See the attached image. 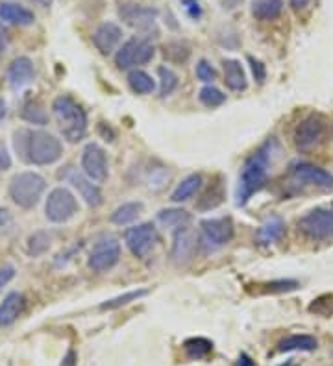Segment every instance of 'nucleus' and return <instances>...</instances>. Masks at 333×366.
Wrapping results in <instances>:
<instances>
[{
    "instance_id": "obj_1",
    "label": "nucleus",
    "mask_w": 333,
    "mask_h": 366,
    "mask_svg": "<svg viewBox=\"0 0 333 366\" xmlns=\"http://www.w3.org/2000/svg\"><path fill=\"white\" fill-rule=\"evenodd\" d=\"M13 147L17 156L28 165H54L63 156L62 141L45 130H17L13 133Z\"/></svg>"
},
{
    "instance_id": "obj_2",
    "label": "nucleus",
    "mask_w": 333,
    "mask_h": 366,
    "mask_svg": "<svg viewBox=\"0 0 333 366\" xmlns=\"http://www.w3.org/2000/svg\"><path fill=\"white\" fill-rule=\"evenodd\" d=\"M278 150H280V144H278L276 139L271 137L244 161L243 168H241V176H239L237 195H235L239 207L247 205L248 200L265 187L269 166H271L274 152H278Z\"/></svg>"
},
{
    "instance_id": "obj_3",
    "label": "nucleus",
    "mask_w": 333,
    "mask_h": 366,
    "mask_svg": "<svg viewBox=\"0 0 333 366\" xmlns=\"http://www.w3.org/2000/svg\"><path fill=\"white\" fill-rule=\"evenodd\" d=\"M52 113L60 124L63 139H67L69 143H80L86 137L87 113L72 96H56L52 102Z\"/></svg>"
},
{
    "instance_id": "obj_4",
    "label": "nucleus",
    "mask_w": 333,
    "mask_h": 366,
    "mask_svg": "<svg viewBox=\"0 0 333 366\" xmlns=\"http://www.w3.org/2000/svg\"><path fill=\"white\" fill-rule=\"evenodd\" d=\"M47 190V180L41 174L32 171L17 172L10 180V198L21 210H33L39 204V200Z\"/></svg>"
},
{
    "instance_id": "obj_5",
    "label": "nucleus",
    "mask_w": 333,
    "mask_h": 366,
    "mask_svg": "<svg viewBox=\"0 0 333 366\" xmlns=\"http://www.w3.org/2000/svg\"><path fill=\"white\" fill-rule=\"evenodd\" d=\"M235 235L232 217H217V219H205L200 222L198 248L202 253L211 256L222 250Z\"/></svg>"
},
{
    "instance_id": "obj_6",
    "label": "nucleus",
    "mask_w": 333,
    "mask_h": 366,
    "mask_svg": "<svg viewBox=\"0 0 333 366\" xmlns=\"http://www.w3.org/2000/svg\"><path fill=\"white\" fill-rule=\"evenodd\" d=\"M117 11H119L120 21L130 28L143 33H150L157 30V15H159V11L152 6L139 4V2H133V0H119Z\"/></svg>"
},
{
    "instance_id": "obj_7",
    "label": "nucleus",
    "mask_w": 333,
    "mask_h": 366,
    "mask_svg": "<svg viewBox=\"0 0 333 366\" xmlns=\"http://www.w3.org/2000/svg\"><path fill=\"white\" fill-rule=\"evenodd\" d=\"M154 54H156V47L148 38H130L123 47H119L117 54H115V65L120 71H128L133 67L147 65L148 62H152Z\"/></svg>"
},
{
    "instance_id": "obj_8",
    "label": "nucleus",
    "mask_w": 333,
    "mask_h": 366,
    "mask_svg": "<svg viewBox=\"0 0 333 366\" xmlns=\"http://www.w3.org/2000/svg\"><path fill=\"white\" fill-rule=\"evenodd\" d=\"M298 229L310 241H333V207H317L305 213L300 219Z\"/></svg>"
},
{
    "instance_id": "obj_9",
    "label": "nucleus",
    "mask_w": 333,
    "mask_h": 366,
    "mask_svg": "<svg viewBox=\"0 0 333 366\" xmlns=\"http://www.w3.org/2000/svg\"><path fill=\"white\" fill-rule=\"evenodd\" d=\"M326 119L320 113L307 115L302 122L295 128L293 141H295L296 150L300 152H310L313 148L319 147L326 137Z\"/></svg>"
},
{
    "instance_id": "obj_10",
    "label": "nucleus",
    "mask_w": 333,
    "mask_h": 366,
    "mask_svg": "<svg viewBox=\"0 0 333 366\" xmlns=\"http://www.w3.org/2000/svg\"><path fill=\"white\" fill-rule=\"evenodd\" d=\"M78 200L67 187H56L50 190V195L45 204V217L54 224H63L78 213Z\"/></svg>"
},
{
    "instance_id": "obj_11",
    "label": "nucleus",
    "mask_w": 333,
    "mask_h": 366,
    "mask_svg": "<svg viewBox=\"0 0 333 366\" xmlns=\"http://www.w3.org/2000/svg\"><path fill=\"white\" fill-rule=\"evenodd\" d=\"M57 178L67 181V183H71L89 207H98V205L104 204V195H102L98 183L91 181L84 172H80L78 168H74V166H65L63 171H60Z\"/></svg>"
},
{
    "instance_id": "obj_12",
    "label": "nucleus",
    "mask_w": 333,
    "mask_h": 366,
    "mask_svg": "<svg viewBox=\"0 0 333 366\" xmlns=\"http://www.w3.org/2000/svg\"><path fill=\"white\" fill-rule=\"evenodd\" d=\"M124 243H126L130 252L137 257V259H145L148 253L152 252V248L157 243L156 226L150 222H145L126 229V233H124Z\"/></svg>"
},
{
    "instance_id": "obj_13",
    "label": "nucleus",
    "mask_w": 333,
    "mask_h": 366,
    "mask_svg": "<svg viewBox=\"0 0 333 366\" xmlns=\"http://www.w3.org/2000/svg\"><path fill=\"white\" fill-rule=\"evenodd\" d=\"M81 172L95 183L108 180V156L98 143H87L81 150Z\"/></svg>"
},
{
    "instance_id": "obj_14",
    "label": "nucleus",
    "mask_w": 333,
    "mask_h": 366,
    "mask_svg": "<svg viewBox=\"0 0 333 366\" xmlns=\"http://www.w3.org/2000/svg\"><path fill=\"white\" fill-rule=\"evenodd\" d=\"M120 259V243L115 237H102L91 250L89 268L95 272L111 270Z\"/></svg>"
},
{
    "instance_id": "obj_15",
    "label": "nucleus",
    "mask_w": 333,
    "mask_h": 366,
    "mask_svg": "<svg viewBox=\"0 0 333 366\" xmlns=\"http://www.w3.org/2000/svg\"><path fill=\"white\" fill-rule=\"evenodd\" d=\"M198 250V239L196 233L189 228L174 229L172 235V248H171V259L176 266H186L195 259V253Z\"/></svg>"
},
{
    "instance_id": "obj_16",
    "label": "nucleus",
    "mask_w": 333,
    "mask_h": 366,
    "mask_svg": "<svg viewBox=\"0 0 333 366\" xmlns=\"http://www.w3.org/2000/svg\"><path fill=\"white\" fill-rule=\"evenodd\" d=\"M290 174L300 183H307V185L319 187V189L332 193L333 190V174L324 171L320 166L313 165L307 161H296L290 165Z\"/></svg>"
},
{
    "instance_id": "obj_17",
    "label": "nucleus",
    "mask_w": 333,
    "mask_h": 366,
    "mask_svg": "<svg viewBox=\"0 0 333 366\" xmlns=\"http://www.w3.org/2000/svg\"><path fill=\"white\" fill-rule=\"evenodd\" d=\"M120 41H123V28L111 21H104L93 32V45L102 56H110L115 50H119Z\"/></svg>"
},
{
    "instance_id": "obj_18",
    "label": "nucleus",
    "mask_w": 333,
    "mask_h": 366,
    "mask_svg": "<svg viewBox=\"0 0 333 366\" xmlns=\"http://www.w3.org/2000/svg\"><path fill=\"white\" fill-rule=\"evenodd\" d=\"M35 78V67L28 56L15 57L8 67V84L13 91H21L30 86Z\"/></svg>"
},
{
    "instance_id": "obj_19",
    "label": "nucleus",
    "mask_w": 333,
    "mask_h": 366,
    "mask_svg": "<svg viewBox=\"0 0 333 366\" xmlns=\"http://www.w3.org/2000/svg\"><path fill=\"white\" fill-rule=\"evenodd\" d=\"M26 309V298L23 292H10L6 294V298L0 304V328H8L13 322H17L21 314Z\"/></svg>"
},
{
    "instance_id": "obj_20",
    "label": "nucleus",
    "mask_w": 333,
    "mask_h": 366,
    "mask_svg": "<svg viewBox=\"0 0 333 366\" xmlns=\"http://www.w3.org/2000/svg\"><path fill=\"white\" fill-rule=\"evenodd\" d=\"M286 220L278 217V215H272L265 222L257 228L256 233V243L261 244V246H271V244L278 243L286 235Z\"/></svg>"
},
{
    "instance_id": "obj_21",
    "label": "nucleus",
    "mask_w": 333,
    "mask_h": 366,
    "mask_svg": "<svg viewBox=\"0 0 333 366\" xmlns=\"http://www.w3.org/2000/svg\"><path fill=\"white\" fill-rule=\"evenodd\" d=\"M0 19L4 23L17 24V26H30L35 21V15L26 6L6 0V2H0Z\"/></svg>"
},
{
    "instance_id": "obj_22",
    "label": "nucleus",
    "mask_w": 333,
    "mask_h": 366,
    "mask_svg": "<svg viewBox=\"0 0 333 366\" xmlns=\"http://www.w3.org/2000/svg\"><path fill=\"white\" fill-rule=\"evenodd\" d=\"M222 69H224V84H226L228 89L237 91V93L247 89L248 87L247 72H244L241 62H237V59H224Z\"/></svg>"
},
{
    "instance_id": "obj_23",
    "label": "nucleus",
    "mask_w": 333,
    "mask_h": 366,
    "mask_svg": "<svg viewBox=\"0 0 333 366\" xmlns=\"http://www.w3.org/2000/svg\"><path fill=\"white\" fill-rule=\"evenodd\" d=\"M226 198V189H224V180L222 176H217L215 181L208 187L202 198L198 200V204H196V210L198 211H211L215 207H219L220 204L224 202Z\"/></svg>"
},
{
    "instance_id": "obj_24",
    "label": "nucleus",
    "mask_w": 333,
    "mask_h": 366,
    "mask_svg": "<svg viewBox=\"0 0 333 366\" xmlns=\"http://www.w3.org/2000/svg\"><path fill=\"white\" fill-rule=\"evenodd\" d=\"M319 346L311 335H289L278 343V352H315Z\"/></svg>"
},
{
    "instance_id": "obj_25",
    "label": "nucleus",
    "mask_w": 333,
    "mask_h": 366,
    "mask_svg": "<svg viewBox=\"0 0 333 366\" xmlns=\"http://www.w3.org/2000/svg\"><path fill=\"white\" fill-rule=\"evenodd\" d=\"M202 183H204V180H202V176H200V174H189V176L184 178V180L178 183L176 189L172 190L171 200L174 202V204H180V202H187V200L193 198V196L198 193L200 187H202Z\"/></svg>"
},
{
    "instance_id": "obj_26",
    "label": "nucleus",
    "mask_w": 333,
    "mask_h": 366,
    "mask_svg": "<svg viewBox=\"0 0 333 366\" xmlns=\"http://www.w3.org/2000/svg\"><path fill=\"white\" fill-rule=\"evenodd\" d=\"M250 11L257 21H274L283 11V0H252Z\"/></svg>"
},
{
    "instance_id": "obj_27",
    "label": "nucleus",
    "mask_w": 333,
    "mask_h": 366,
    "mask_svg": "<svg viewBox=\"0 0 333 366\" xmlns=\"http://www.w3.org/2000/svg\"><path fill=\"white\" fill-rule=\"evenodd\" d=\"M156 220L162 224L163 228L178 229V228H184V226H189L191 213L186 210H180V207H171V210L159 211Z\"/></svg>"
},
{
    "instance_id": "obj_28",
    "label": "nucleus",
    "mask_w": 333,
    "mask_h": 366,
    "mask_svg": "<svg viewBox=\"0 0 333 366\" xmlns=\"http://www.w3.org/2000/svg\"><path fill=\"white\" fill-rule=\"evenodd\" d=\"M21 119L26 120L30 124H38V126H45L48 122V113L45 110L43 102H39L35 98L26 100L21 108Z\"/></svg>"
},
{
    "instance_id": "obj_29",
    "label": "nucleus",
    "mask_w": 333,
    "mask_h": 366,
    "mask_svg": "<svg viewBox=\"0 0 333 366\" xmlns=\"http://www.w3.org/2000/svg\"><path fill=\"white\" fill-rule=\"evenodd\" d=\"M141 213H143V204L141 202H124L123 205H119L111 213L110 220L117 224V226H126V224H132L133 220H137Z\"/></svg>"
},
{
    "instance_id": "obj_30",
    "label": "nucleus",
    "mask_w": 333,
    "mask_h": 366,
    "mask_svg": "<svg viewBox=\"0 0 333 366\" xmlns=\"http://www.w3.org/2000/svg\"><path fill=\"white\" fill-rule=\"evenodd\" d=\"M128 86L135 95H152L156 89V81L148 72L141 69H133L128 74Z\"/></svg>"
},
{
    "instance_id": "obj_31",
    "label": "nucleus",
    "mask_w": 333,
    "mask_h": 366,
    "mask_svg": "<svg viewBox=\"0 0 333 366\" xmlns=\"http://www.w3.org/2000/svg\"><path fill=\"white\" fill-rule=\"evenodd\" d=\"M184 352H186V355L189 357L191 361H200V359H205L213 352V343L204 337L187 338L186 343H184Z\"/></svg>"
},
{
    "instance_id": "obj_32",
    "label": "nucleus",
    "mask_w": 333,
    "mask_h": 366,
    "mask_svg": "<svg viewBox=\"0 0 333 366\" xmlns=\"http://www.w3.org/2000/svg\"><path fill=\"white\" fill-rule=\"evenodd\" d=\"M162 50H163V57H165L166 62L178 63V65H180V63H186L191 56L189 43H187V41H180V39L165 43Z\"/></svg>"
},
{
    "instance_id": "obj_33",
    "label": "nucleus",
    "mask_w": 333,
    "mask_h": 366,
    "mask_svg": "<svg viewBox=\"0 0 333 366\" xmlns=\"http://www.w3.org/2000/svg\"><path fill=\"white\" fill-rule=\"evenodd\" d=\"M52 244V235L48 231H33L28 237V243H26V252L30 257H41L43 253L48 252V248Z\"/></svg>"
},
{
    "instance_id": "obj_34",
    "label": "nucleus",
    "mask_w": 333,
    "mask_h": 366,
    "mask_svg": "<svg viewBox=\"0 0 333 366\" xmlns=\"http://www.w3.org/2000/svg\"><path fill=\"white\" fill-rule=\"evenodd\" d=\"M148 296V289H135V290H128L124 294L115 296L111 299H106L104 304H100V311H115L119 307H124V305L132 304V302H137V299L145 298Z\"/></svg>"
},
{
    "instance_id": "obj_35",
    "label": "nucleus",
    "mask_w": 333,
    "mask_h": 366,
    "mask_svg": "<svg viewBox=\"0 0 333 366\" xmlns=\"http://www.w3.org/2000/svg\"><path fill=\"white\" fill-rule=\"evenodd\" d=\"M157 76H159V96L165 98V96H171L174 91H176L178 84H180V78L171 67H157Z\"/></svg>"
},
{
    "instance_id": "obj_36",
    "label": "nucleus",
    "mask_w": 333,
    "mask_h": 366,
    "mask_svg": "<svg viewBox=\"0 0 333 366\" xmlns=\"http://www.w3.org/2000/svg\"><path fill=\"white\" fill-rule=\"evenodd\" d=\"M198 100H200V104L213 110V108H219V105H222L224 102H226V95H224L219 87H215L210 84V86H205L200 89Z\"/></svg>"
},
{
    "instance_id": "obj_37",
    "label": "nucleus",
    "mask_w": 333,
    "mask_h": 366,
    "mask_svg": "<svg viewBox=\"0 0 333 366\" xmlns=\"http://www.w3.org/2000/svg\"><path fill=\"white\" fill-rule=\"evenodd\" d=\"M261 287L265 294H283V292H290V290L298 289L300 283L296 280H276L269 281V283Z\"/></svg>"
},
{
    "instance_id": "obj_38",
    "label": "nucleus",
    "mask_w": 333,
    "mask_h": 366,
    "mask_svg": "<svg viewBox=\"0 0 333 366\" xmlns=\"http://www.w3.org/2000/svg\"><path fill=\"white\" fill-rule=\"evenodd\" d=\"M196 78L210 86V84H213L217 80V71H215V67L208 59H200L196 63Z\"/></svg>"
},
{
    "instance_id": "obj_39",
    "label": "nucleus",
    "mask_w": 333,
    "mask_h": 366,
    "mask_svg": "<svg viewBox=\"0 0 333 366\" xmlns=\"http://www.w3.org/2000/svg\"><path fill=\"white\" fill-rule=\"evenodd\" d=\"M310 311L315 314H320V316H329V314H333V296L326 294L313 299V304L310 305Z\"/></svg>"
},
{
    "instance_id": "obj_40",
    "label": "nucleus",
    "mask_w": 333,
    "mask_h": 366,
    "mask_svg": "<svg viewBox=\"0 0 333 366\" xmlns=\"http://www.w3.org/2000/svg\"><path fill=\"white\" fill-rule=\"evenodd\" d=\"M248 63H250V69H252V74L256 78V81L261 86L266 80V67L263 65V62H259L257 57L248 56Z\"/></svg>"
},
{
    "instance_id": "obj_41",
    "label": "nucleus",
    "mask_w": 333,
    "mask_h": 366,
    "mask_svg": "<svg viewBox=\"0 0 333 366\" xmlns=\"http://www.w3.org/2000/svg\"><path fill=\"white\" fill-rule=\"evenodd\" d=\"M181 6L193 21H198L202 17V6L198 0H181Z\"/></svg>"
},
{
    "instance_id": "obj_42",
    "label": "nucleus",
    "mask_w": 333,
    "mask_h": 366,
    "mask_svg": "<svg viewBox=\"0 0 333 366\" xmlns=\"http://www.w3.org/2000/svg\"><path fill=\"white\" fill-rule=\"evenodd\" d=\"M13 278H15V266H11V265L0 266V290L4 289V287L8 285Z\"/></svg>"
},
{
    "instance_id": "obj_43",
    "label": "nucleus",
    "mask_w": 333,
    "mask_h": 366,
    "mask_svg": "<svg viewBox=\"0 0 333 366\" xmlns=\"http://www.w3.org/2000/svg\"><path fill=\"white\" fill-rule=\"evenodd\" d=\"M8 168H11V156L6 144L0 141V171H8Z\"/></svg>"
},
{
    "instance_id": "obj_44",
    "label": "nucleus",
    "mask_w": 333,
    "mask_h": 366,
    "mask_svg": "<svg viewBox=\"0 0 333 366\" xmlns=\"http://www.w3.org/2000/svg\"><path fill=\"white\" fill-rule=\"evenodd\" d=\"M78 365V355L74 350H69V352L65 353V357H63L62 361V366H77Z\"/></svg>"
},
{
    "instance_id": "obj_45",
    "label": "nucleus",
    "mask_w": 333,
    "mask_h": 366,
    "mask_svg": "<svg viewBox=\"0 0 333 366\" xmlns=\"http://www.w3.org/2000/svg\"><path fill=\"white\" fill-rule=\"evenodd\" d=\"M10 222H11L10 211L0 205V229H4L6 226H8V224H10Z\"/></svg>"
},
{
    "instance_id": "obj_46",
    "label": "nucleus",
    "mask_w": 333,
    "mask_h": 366,
    "mask_svg": "<svg viewBox=\"0 0 333 366\" xmlns=\"http://www.w3.org/2000/svg\"><path fill=\"white\" fill-rule=\"evenodd\" d=\"M233 366H254V361L250 359V355H247V353H241Z\"/></svg>"
},
{
    "instance_id": "obj_47",
    "label": "nucleus",
    "mask_w": 333,
    "mask_h": 366,
    "mask_svg": "<svg viewBox=\"0 0 333 366\" xmlns=\"http://www.w3.org/2000/svg\"><path fill=\"white\" fill-rule=\"evenodd\" d=\"M307 4H310V0H290V6H293L296 11L307 8Z\"/></svg>"
},
{
    "instance_id": "obj_48",
    "label": "nucleus",
    "mask_w": 333,
    "mask_h": 366,
    "mask_svg": "<svg viewBox=\"0 0 333 366\" xmlns=\"http://www.w3.org/2000/svg\"><path fill=\"white\" fill-rule=\"evenodd\" d=\"M6 115H8V104L4 98H0V122L6 119Z\"/></svg>"
},
{
    "instance_id": "obj_49",
    "label": "nucleus",
    "mask_w": 333,
    "mask_h": 366,
    "mask_svg": "<svg viewBox=\"0 0 333 366\" xmlns=\"http://www.w3.org/2000/svg\"><path fill=\"white\" fill-rule=\"evenodd\" d=\"M4 50H6V41H4V35L0 33V57H2Z\"/></svg>"
},
{
    "instance_id": "obj_50",
    "label": "nucleus",
    "mask_w": 333,
    "mask_h": 366,
    "mask_svg": "<svg viewBox=\"0 0 333 366\" xmlns=\"http://www.w3.org/2000/svg\"><path fill=\"white\" fill-rule=\"evenodd\" d=\"M281 366H296V365H295V362H293V361H287L286 365H281Z\"/></svg>"
}]
</instances>
